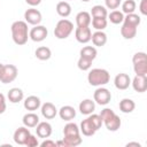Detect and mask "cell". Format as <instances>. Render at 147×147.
<instances>
[{"mask_svg": "<svg viewBox=\"0 0 147 147\" xmlns=\"http://www.w3.org/2000/svg\"><path fill=\"white\" fill-rule=\"evenodd\" d=\"M2 71H3V64L0 63V78H1V75H2Z\"/></svg>", "mask_w": 147, "mask_h": 147, "instance_id": "obj_44", "label": "cell"}, {"mask_svg": "<svg viewBox=\"0 0 147 147\" xmlns=\"http://www.w3.org/2000/svg\"><path fill=\"white\" fill-rule=\"evenodd\" d=\"M105 3H106V8L114 10L119 7V5L122 3V0H105Z\"/></svg>", "mask_w": 147, "mask_h": 147, "instance_id": "obj_38", "label": "cell"}, {"mask_svg": "<svg viewBox=\"0 0 147 147\" xmlns=\"http://www.w3.org/2000/svg\"><path fill=\"white\" fill-rule=\"evenodd\" d=\"M24 108L26 109V110H29V111H34V110H37V109H39L40 108V106H41V101H40V99L38 98V96H36V95H30V96H28L25 100H24Z\"/></svg>", "mask_w": 147, "mask_h": 147, "instance_id": "obj_18", "label": "cell"}, {"mask_svg": "<svg viewBox=\"0 0 147 147\" xmlns=\"http://www.w3.org/2000/svg\"><path fill=\"white\" fill-rule=\"evenodd\" d=\"M6 108H7V105H6V98H5V95H3L2 93H0V115L5 113Z\"/></svg>", "mask_w": 147, "mask_h": 147, "instance_id": "obj_39", "label": "cell"}, {"mask_svg": "<svg viewBox=\"0 0 147 147\" xmlns=\"http://www.w3.org/2000/svg\"><path fill=\"white\" fill-rule=\"evenodd\" d=\"M109 21L113 23V24H119V23H123V20H124V14L119 10H116L114 9L113 11H110L109 15H107Z\"/></svg>", "mask_w": 147, "mask_h": 147, "instance_id": "obj_32", "label": "cell"}, {"mask_svg": "<svg viewBox=\"0 0 147 147\" xmlns=\"http://www.w3.org/2000/svg\"><path fill=\"white\" fill-rule=\"evenodd\" d=\"M137 28L136 25H132L130 23L123 22V25L121 28V34L124 39H133L137 34Z\"/></svg>", "mask_w": 147, "mask_h": 147, "instance_id": "obj_17", "label": "cell"}, {"mask_svg": "<svg viewBox=\"0 0 147 147\" xmlns=\"http://www.w3.org/2000/svg\"><path fill=\"white\" fill-rule=\"evenodd\" d=\"M40 111L41 115L46 118V119H52L57 115V109L56 107L52 103V102H45L40 106Z\"/></svg>", "mask_w": 147, "mask_h": 147, "instance_id": "obj_16", "label": "cell"}, {"mask_svg": "<svg viewBox=\"0 0 147 147\" xmlns=\"http://www.w3.org/2000/svg\"><path fill=\"white\" fill-rule=\"evenodd\" d=\"M93 99H94V102H96L98 105L100 106H106L110 102L111 100V93L108 88L106 87H101L99 86L95 91H94V94H93Z\"/></svg>", "mask_w": 147, "mask_h": 147, "instance_id": "obj_7", "label": "cell"}, {"mask_svg": "<svg viewBox=\"0 0 147 147\" xmlns=\"http://www.w3.org/2000/svg\"><path fill=\"white\" fill-rule=\"evenodd\" d=\"M11 38L16 45H24L26 44L29 39V29H28V23L24 21H15L11 26Z\"/></svg>", "mask_w": 147, "mask_h": 147, "instance_id": "obj_2", "label": "cell"}, {"mask_svg": "<svg viewBox=\"0 0 147 147\" xmlns=\"http://www.w3.org/2000/svg\"><path fill=\"white\" fill-rule=\"evenodd\" d=\"M83 2H88V1H91V0H82Z\"/></svg>", "mask_w": 147, "mask_h": 147, "instance_id": "obj_45", "label": "cell"}, {"mask_svg": "<svg viewBox=\"0 0 147 147\" xmlns=\"http://www.w3.org/2000/svg\"><path fill=\"white\" fill-rule=\"evenodd\" d=\"M91 40H92V42H93L94 46L102 47L107 42V34L103 31H95L94 33H92Z\"/></svg>", "mask_w": 147, "mask_h": 147, "instance_id": "obj_25", "label": "cell"}, {"mask_svg": "<svg viewBox=\"0 0 147 147\" xmlns=\"http://www.w3.org/2000/svg\"><path fill=\"white\" fill-rule=\"evenodd\" d=\"M24 145H25L26 147H36V146H39V141H38V139H37L36 136L30 134V136L28 137V139H26V141H25Z\"/></svg>", "mask_w": 147, "mask_h": 147, "instance_id": "obj_37", "label": "cell"}, {"mask_svg": "<svg viewBox=\"0 0 147 147\" xmlns=\"http://www.w3.org/2000/svg\"><path fill=\"white\" fill-rule=\"evenodd\" d=\"M18 70L14 64H3V71L0 78V82L3 84H9L16 79Z\"/></svg>", "mask_w": 147, "mask_h": 147, "instance_id": "obj_8", "label": "cell"}, {"mask_svg": "<svg viewBox=\"0 0 147 147\" xmlns=\"http://www.w3.org/2000/svg\"><path fill=\"white\" fill-rule=\"evenodd\" d=\"M88 119L91 121V123L94 125V127L96 129V131L102 126V119H101V117H100V115L99 114H90L88 115Z\"/></svg>", "mask_w": 147, "mask_h": 147, "instance_id": "obj_36", "label": "cell"}, {"mask_svg": "<svg viewBox=\"0 0 147 147\" xmlns=\"http://www.w3.org/2000/svg\"><path fill=\"white\" fill-rule=\"evenodd\" d=\"M79 54H80L82 57H85V59H87V60L93 61V60L96 57L98 52H96V48L93 47V46H84V47L80 49V53H79Z\"/></svg>", "mask_w": 147, "mask_h": 147, "instance_id": "obj_29", "label": "cell"}, {"mask_svg": "<svg viewBox=\"0 0 147 147\" xmlns=\"http://www.w3.org/2000/svg\"><path fill=\"white\" fill-rule=\"evenodd\" d=\"M75 37L78 42L80 44H86L91 40L92 37V31L88 26H77L75 31Z\"/></svg>", "mask_w": 147, "mask_h": 147, "instance_id": "obj_11", "label": "cell"}, {"mask_svg": "<svg viewBox=\"0 0 147 147\" xmlns=\"http://www.w3.org/2000/svg\"><path fill=\"white\" fill-rule=\"evenodd\" d=\"M136 7H137V3H136L134 0H125V1L122 3V13H123V14H131V13H134Z\"/></svg>", "mask_w": 147, "mask_h": 147, "instance_id": "obj_33", "label": "cell"}, {"mask_svg": "<svg viewBox=\"0 0 147 147\" xmlns=\"http://www.w3.org/2000/svg\"><path fill=\"white\" fill-rule=\"evenodd\" d=\"M56 13L61 17H68L71 14V6L67 1H60L56 5Z\"/></svg>", "mask_w": 147, "mask_h": 147, "instance_id": "obj_27", "label": "cell"}, {"mask_svg": "<svg viewBox=\"0 0 147 147\" xmlns=\"http://www.w3.org/2000/svg\"><path fill=\"white\" fill-rule=\"evenodd\" d=\"M131 146H136V147H140L141 145L139 142H127L126 144V147H131Z\"/></svg>", "mask_w": 147, "mask_h": 147, "instance_id": "obj_43", "label": "cell"}, {"mask_svg": "<svg viewBox=\"0 0 147 147\" xmlns=\"http://www.w3.org/2000/svg\"><path fill=\"white\" fill-rule=\"evenodd\" d=\"M114 85L117 90H126L130 85H131V78L127 74H124V72H121V74H117L114 78Z\"/></svg>", "mask_w": 147, "mask_h": 147, "instance_id": "obj_12", "label": "cell"}, {"mask_svg": "<svg viewBox=\"0 0 147 147\" xmlns=\"http://www.w3.org/2000/svg\"><path fill=\"white\" fill-rule=\"evenodd\" d=\"M101 119H102V123L105 124L106 129L108 131H111V132H115L117 131L119 127H121V118L115 114V111L110 108H105L101 110V113L99 114Z\"/></svg>", "mask_w": 147, "mask_h": 147, "instance_id": "obj_3", "label": "cell"}, {"mask_svg": "<svg viewBox=\"0 0 147 147\" xmlns=\"http://www.w3.org/2000/svg\"><path fill=\"white\" fill-rule=\"evenodd\" d=\"M65 144V147H75L82 144V138H80V131L79 127L76 123H72L69 121L63 127V139Z\"/></svg>", "mask_w": 147, "mask_h": 147, "instance_id": "obj_1", "label": "cell"}, {"mask_svg": "<svg viewBox=\"0 0 147 147\" xmlns=\"http://www.w3.org/2000/svg\"><path fill=\"white\" fill-rule=\"evenodd\" d=\"M139 10L142 15H147V0H141L139 5Z\"/></svg>", "mask_w": 147, "mask_h": 147, "instance_id": "obj_40", "label": "cell"}, {"mask_svg": "<svg viewBox=\"0 0 147 147\" xmlns=\"http://www.w3.org/2000/svg\"><path fill=\"white\" fill-rule=\"evenodd\" d=\"M79 131H80L84 136H86V137H92L93 134H95L96 129L94 127V125L91 123V121H90L88 117H87V118H85V119L82 121Z\"/></svg>", "mask_w": 147, "mask_h": 147, "instance_id": "obj_20", "label": "cell"}, {"mask_svg": "<svg viewBox=\"0 0 147 147\" xmlns=\"http://www.w3.org/2000/svg\"><path fill=\"white\" fill-rule=\"evenodd\" d=\"M109 79H110L109 72L102 68H94V69L90 70L88 75H87V80H88L90 85H92V86L106 85L107 83H109Z\"/></svg>", "mask_w": 147, "mask_h": 147, "instance_id": "obj_4", "label": "cell"}, {"mask_svg": "<svg viewBox=\"0 0 147 147\" xmlns=\"http://www.w3.org/2000/svg\"><path fill=\"white\" fill-rule=\"evenodd\" d=\"M91 15H92V17H107L108 11H107L106 7H103L101 5H95L91 9Z\"/></svg>", "mask_w": 147, "mask_h": 147, "instance_id": "obj_31", "label": "cell"}, {"mask_svg": "<svg viewBox=\"0 0 147 147\" xmlns=\"http://www.w3.org/2000/svg\"><path fill=\"white\" fill-rule=\"evenodd\" d=\"M74 31V24L71 21L67 20V18H62L60 20L54 29V36L57 39H65L68 38L71 32Z\"/></svg>", "mask_w": 147, "mask_h": 147, "instance_id": "obj_5", "label": "cell"}, {"mask_svg": "<svg viewBox=\"0 0 147 147\" xmlns=\"http://www.w3.org/2000/svg\"><path fill=\"white\" fill-rule=\"evenodd\" d=\"M22 122H23V125L26 127H36V125L39 123V117L33 111H30L23 116Z\"/></svg>", "mask_w": 147, "mask_h": 147, "instance_id": "obj_23", "label": "cell"}, {"mask_svg": "<svg viewBox=\"0 0 147 147\" xmlns=\"http://www.w3.org/2000/svg\"><path fill=\"white\" fill-rule=\"evenodd\" d=\"M92 62L93 61H91V60H87V59H85V57H79V60H78V62H77V67L80 69V70H83V71H86V70H88V69H91V67H92Z\"/></svg>", "mask_w": 147, "mask_h": 147, "instance_id": "obj_35", "label": "cell"}, {"mask_svg": "<svg viewBox=\"0 0 147 147\" xmlns=\"http://www.w3.org/2000/svg\"><path fill=\"white\" fill-rule=\"evenodd\" d=\"M134 108H136V103H134V101L131 100V99L125 98V99H122V100L119 101V110H121L122 113H124V114H130V113H132V111L134 110Z\"/></svg>", "mask_w": 147, "mask_h": 147, "instance_id": "obj_26", "label": "cell"}, {"mask_svg": "<svg viewBox=\"0 0 147 147\" xmlns=\"http://www.w3.org/2000/svg\"><path fill=\"white\" fill-rule=\"evenodd\" d=\"M24 18H25L26 23H29L31 25H38V24H40V22L42 20V16H41V13L38 9L31 7V8L25 10Z\"/></svg>", "mask_w": 147, "mask_h": 147, "instance_id": "obj_10", "label": "cell"}, {"mask_svg": "<svg viewBox=\"0 0 147 147\" xmlns=\"http://www.w3.org/2000/svg\"><path fill=\"white\" fill-rule=\"evenodd\" d=\"M57 113H59V116L61 117V119L67 121V122H69L76 117V110L71 106H63L60 108V110H57Z\"/></svg>", "mask_w": 147, "mask_h": 147, "instance_id": "obj_19", "label": "cell"}, {"mask_svg": "<svg viewBox=\"0 0 147 147\" xmlns=\"http://www.w3.org/2000/svg\"><path fill=\"white\" fill-rule=\"evenodd\" d=\"M123 22L130 23V24H132V25L138 26V25L140 24L141 20H140V16H139V15H137V14H134V13H131V14H126V16H124Z\"/></svg>", "mask_w": 147, "mask_h": 147, "instance_id": "obj_34", "label": "cell"}, {"mask_svg": "<svg viewBox=\"0 0 147 147\" xmlns=\"http://www.w3.org/2000/svg\"><path fill=\"white\" fill-rule=\"evenodd\" d=\"M91 14L83 10V11H79L77 15H76V24L77 26H88L91 24Z\"/></svg>", "mask_w": 147, "mask_h": 147, "instance_id": "obj_24", "label": "cell"}, {"mask_svg": "<svg viewBox=\"0 0 147 147\" xmlns=\"http://www.w3.org/2000/svg\"><path fill=\"white\" fill-rule=\"evenodd\" d=\"M52 131H53L52 125L48 122H39L36 125V132L39 138H42V139L49 138L52 134Z\"/></svg>", "mask_w": 147, "mask_h": 147, "instance_id": "obj_15", "label": "cell"}, {"mask_svg": "<svg viewBox=\"0 0 147 147\" xmlns=\"http://www.w3.org/2000/svg\"><path fill=\"white\" fill-rule=\"evenodd\" d=\"M95 110V102L91 99H85L79 103V111L83 115H90Z\"/></svg>", "mask_w": 147, "mask_h": 147, "instance_id": "obj_22", "label": "cell"}, {"mask_svg": "<svg viewBox=\"0 0 147 147\" xmlns=\"http://www.w3.org/2000/svg\"><path fill=\"white\" fill-rule=\"evenodd\" d=\"M47 34H48V31H47L46 26L40 25V24L34 25L29 31V38L31 40H33L34 42H40V41L45 40L46 37H47Z\"/></svg>", "mask_w": 147, "mask_h": 147, "instance_id": "obj_9", "label": "cell"}, {"mask_svg": "<svg viewBox=\"0 0 147 147\" xmlns=\"http://www.w3.org/2000/svg\"><path fill=\"white\" fill-rule=\"evenodd\" d=\"M41 147H47V146H53V147H56V142L53 141V140H44L41 144H39Z\"/></svg>", "mask_w": 147, "mask_h": 147, "instance_id": "obj_41", "label": "cell"}, {"mask_svg": "<svg viewBox=\"0 0 147 147\" xmlns=\"http://www.w3.org/2000/svg\"><path fill=\"white\" fill-rule=\"evenodd\" d=\"M30 134L31 133H30V131H29V129L26 126H21V127H18V129L15 130L14 136H13V139H14V141L17 145H24L25 141H26V139H28V137Z\"/></svg>", "mask_w": 147, "mask_h": 147, "instance_id": "obj_14", "label": "cell"}, {"mask_svg": "<svg viewBox=\"0 0 147 147\" xmlns=\"http://www.w3.org/2000/svg\"><path fill=\"white\" fill-rule=\"evenodd\" d=\"M25 2H26L29 6H31V7H36V6L40 5L41 0H25Z\"/></svg>", "mask_w": 147, "mask_h": 147, "instance_id": "obj_42", "label": "cell"}, {"mask_svg": "<svg viewBox=\"0 0 147 147\" xmlns=\"http://www.w3.org/2000/svg\"><path fill=\"white\" fill-rule=\"evenodd\" d=\"M91 23L96 31H103L107 28L108 21H107V17H93Z\"/></svg>", "mask_w": 147, "mask_h": 147, "instance_id": "obj_30", "label": "cell"}, {"mask_svg": "<svg viewBox=\"0 0 147 147\" xmlns=\"http://www.w3.org/2000/svg\"><path fill=\"white\" fill-rule=\"evenodd\" d=\"M132 63L136 75L147 76V55L145 52H137L132 57Z\"/></svg>", "mask_w": 147, "mask_h": 147, "instance_id": "obj_6", "label": "cell"}, {"mask_svg": "<svg viewBox=\"0 0 147 147\" xmlns=\"http://www.w3.org/2000/svg\"><path fill=\"white\" fill-rule=\"evenodd\" d=\"M34 55H36V57H37L38 60H40V61H47V60H49L51 56H52V51H51V48H48V47H46V46H40V47H38V48L36 49Z\"/></svg>", "mask_w": 147, "mask_h": 147, "instance_id": "obj_28", "label": "cell"}, {"mask_svg": "<svg viewBox=\"0 0 147 147\" xmlns=\"http://www.w3.org/2000/svg\"><path fill=\"white\" fill-rule=\"evenodd\" d=\"M7 98H8L9 102H11V103H18V102H21V101L23 100L24 93H23V91H22L21 88H18V87H13V88H10V90L8 91Z\"/></svg>", "mask_w": 147, "mask_h": 147, "instance_id": "obj_21", "label": "cell"}, {"mask_svg": "<svg viewBox=\"0 0 147 147\" xmlns=\"http://www.w3.org/2000/svg\"><path fill=\"white\" fill-rule=\"evenodd\" d=\"M131 85L133 90L138 93H144L147 90V76H139L136 75L134 78L131 80Z\"/></svg>", "mask_w": 147, "mask_h": 147, "instance_id": "obj_13", "label": "cell"}]
</instances>
